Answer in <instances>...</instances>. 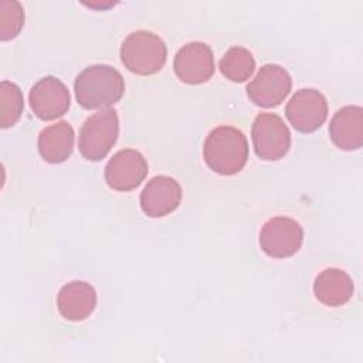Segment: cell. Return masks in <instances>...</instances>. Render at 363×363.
<instances>
[{
    "mask_svg": "<svg viewBox=\"0 0 363 363\" xmlns=\"http://www.w3.org/2000/svg\"><path fill=\"white\" fill-rule=\"evenodd\" d=\"M75 98L85 109H108L125 92V81L118 69L106 64L86 67L74 84Z\"/></svg>",
    "mask_w": 363,
    "mask_h": 363,
    "instance_id": "cell-1",
    "label": "cell"
},
{
    "mask_svg": "<svg viewBox=\"0 0 363 363\" xmlns=\"http://www.w3.org/2000/svg\"><path fill=\"white\" fill-rule=\"evenodd\" d=\"M254 150L264 160H278L291 147V133L281 116L275 113H259L251 129Z\"/></svg>",
    "mask_w": 363,
    "mask_h": 363,
    "instance_id": "cell-5",
    "label": "cell"
},
{
    "mask_svg": "<svg viewBox=\"0 0 363 363\" xmlns=\"http://www.w3.org/2000/svg\"><path fill=\"white\" fill-rule=\"evenodd\" d=\"M177 78L190 85H199L214 74V57L211 48L200 41L184 44L173 62Z\"/></svg>",
    "mask_w": 363,
    "mask_h": 363,
    "instance_id": "cell-9",
    "label": "cell"
},
{
    "mask_svg": "<svg viewBox=\"0 0 363 363\" xmlns=\"http://www.w3.org/2000/svg\"><path fill=\"white\" fill-rule=\"evenodd\" d=\"M255 68L252 54L244 47H231L220 61L221 74L233 82L247 81Z\"/></svg>",
    "mask_w": 363,
    "mask_h": 363,
    "instance_id": "cell-17",
    "label": "cell"
},
{
    "mask_svg": "<svg viewBox=\"0 0 363 363\" xmlns=\"http://www.w3.org/2000/svg\"><path fill=\"white\" fill-rule=\"evenodd\" d=\"M203 156L207 166L224 176L238 173L248 159V143L244 133L233 126L213 129L204 140Z\"/></svg>",
    "mask_w": 363,
    "mask_h": 363,
    "instance_id": "cell-2",
    "label": "cell"
},
{
    "mask_svg": "<svg viewBox=\"0 0 363 363\" xmlns=\"http://www.w3.org/2000/svg\"><path fill=\"white\" fill-rule=\"evenodd\" d=\"M96 292L85 281H72L64 285L57 296L60 313L72 322L86 319L95 309Z\"/></svg>",
    "mask_w": 363,
    "mask_h": 363,
    "instance_id": "cell-13",
    "label": "cell"
},
{
    "mask_svg": "<svg viewBox=\"0 0 363 363\" xmlns=\"http://www.w3.org/2000/svg\"><path fill=\"white\" fill-rule=\"evenodd\" d=\"M303 231L294 218L277 216L269 218L259 233L261 250L272 258H288L302 245Z\"/></svg>",
    "mask_w": 363,
    "mask_h": 363,
    "instance_id": "cell-6",
    "label": "cell"
},
{
    "mask_svg": "<svg viewBox=\"0 0 363 363\" xmlns=\"http://www.w3.org/2000/svg\"><path fill=\"white\" fill-rule=\"evenodd\" d=\"M24 108L20 88L10 81L0 84V126L3 129L13 126L21 116Z\"/></svg>",
    "mask_w": 363,
    "mask_h": 363,
    "instance_id": "cell-18",
    "label": "cell"
},
{
    "mask_svg": "<svg viewBox=\"0 0 363 363\" xmlns=\"http://www.w3.org/2000/svg\"><path fill=\"white\" fill-rule=\"evenodd\" d=\"M30 106L43 121H52L69 109V92L55 77H44L30 91Z\"/></svg>",
    "mask_w": 363,
    "mask_h": 363,
    "instance_id": "cell-11",
    "label": "cell"
},
{
    "mask_svg": "<svg viewBox=\"0 0 363 363\" xmlns=\"http://www.w3.org/2000/svg\"><path fill=\"white\" fill-rule=\"evenodd\" d=\"M313 294L326 306H340L352 298L353 281L339 268H326L315 278Z\"/></svg>",
    "mask_w": 363,
    "mask_h": 363,
    "instance_id": "cell-15",
    "label": "cell"
},
{
    "mask_svg": "<svg viewBox=\"0 0 363 363\" xmlns=\"http://www.w3.org/2000/svg\"><path fill=\"white\" fill-rule=\"evenodd\" d=\"M182 201L180 184L169 176H156L140 194L142 211L149 217H163L174 211Z\"/></svg>",
    "mask_w": 363,
    "mask_h": 363,
    "instance_id": "cell-12",
    "label": "cell"
},
{
    "mask_svg": "<svg viewBox=\"0 0 363 363\" xmlns=\"http://www.w3.org/2000/svg\"><path fill=\"white\" fill-rule=\"evenodd\" d=\"M74 149V129L65 121L44 128L38 135V152L48 163L65 162Z\"/></svg>",
    "mask_w": 363,
    "mask_h": 363,
    "instance_id": "cell-16",
    "label": "cell"
},
{
    "mask_svg": "<svg viewBox=\"0 0 363 363\" xmlns=\"http://www.w3.org/2000/svg\"><path fill=\"white\" fill-rule=\"evenodd\" d=\"M167 50L163 40L152 31L139 30L130 33L122 43L121 60L133 74L152 75L162 69Z\"/></svg>",
    "mask_w": 363,
    "mask_h": 363,
    "instance_id": "cell-3",
    "label": "cell"
},
{
    "mask_svg": "<svg viewBox=\"0 0 363 363\" xmlns=\"http://www.w3.org/2000/svg\"><path fill=\"white\" fill-rule=\"evenodd\" d=\"M147 174V162L135 149L116 152L105 167V182L118 191H129L138 187Z\"/></svg>",
    "mask_w": 363,
    "mask_h": 363,
    "instance_id": "cell-10",
    "label": "cell"
},
{
    "mask_svg": "<svg viewBox=\"0 0 363 363\" xmlns=\"http://www.w3.org/2000/svg\"><path fill=\"white\" fill-rule=\"evenodd\" d=\"M24 26V9L16 0L0 1V40L14 38Z\"/></svg>",
    "mask_w": 363,
    "mask_h": 363,
    "instance_id": "cell-19",
    "label": "cell"
},
{
    "mask_svg": "<svg viewBox=\"0 0 363 363\" xmlns=\"http://www.w3.org/2000/svg\"><path fill=\"white\" fill-rule=\"evenodd\" d=\"M285 113L294 129L309 133L319 129L326 121L328 102L316 89H299L289 99Z\"/></svg>",
    "mask_w": 363,
    "mask_h": 363,
    "instance_id": "cell-8",
    "label": "cell"
},
{
    "mask_svg": "<svg viewBox=\"0 0 363 363\" xmlns=\"http://www.w3.org/2000/svg\"><path fill=\"white\" fill-rule=\"evenodd\" d=\"M329 135L332 142L342 150H357L363 143V109L345 106L330 121Z\"/></svg>",
    "mask_w": 363,
    "mask_h": 363,
    "instance_id": "cell-14",
    "label": "cell"
},
{
    "mask_svg": "<svg viewBox=\"0 0 363 363\" xmlns=\"http://www.w3.org/2000/svg\"><path fill=\"white\" fill-rule=\"evenodd\" d=\"M119 133V121L115 109H102L91 115L79 130L78 147L86 160L98 162L113 147Z\"/></svg>",
    "mask_w": 363,
    "mask_h": 363,
    "instance_id": "cell-4",
    "label": "cell"
},
{
    "mask_svg": "<svg viewBox=\"0 0 363 363\" xmlns=\"http://www.w3.org/2000/svg\"><path fill=\"white\" fill-rule=\"evenodd\" d=\"M291 86L292 81L285 68L277 64H265L247 85V95L255 105L272 108L288 96Z\"/></svg>",
    "mask_w": 363,
    "mask_h": 363,
    "instance_id": "cell-7",
    "label": "cell"
}]
</instances>
